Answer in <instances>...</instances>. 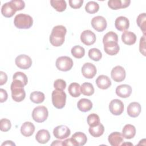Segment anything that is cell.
<instances>
[{
	"instance_id": "6da1fadb",
	"label": "cell",
	"mask_w": 146,
	"mask_h": 146,
	"mask_svg": "<svg viewBox=\"0 0 146 146\" xmlns=\"http://www.w3.org/2000/svg\"><path fill=\"white\" fill-rule=\"evenodd\" d=\"M66 33V27L62 25L54 27L49 38L51 44L55 47L62 46L64 42Z\"/></svg>"
},
{
	"instance_id": "7a4b0ae2",
	"label": "cell",
	"mask_w": 146,
	"mask_h": 146,
	"mask_svg": "<svg viewBox=\"0 0 146 146\" xmlns=\"http://www.w3.org/2000/svg\"><path fill=\"white\" fill-rule=\"evenodd\" d=\"M24 84L19 80H13L11 84V97L16 102H21L24 100L26 92L24 90Z\"/></svg>"
},
{
	"instance_id": "3957f363",
	"label": "cell",
	"mask_w": 146,
	"mask_h": 146,
	"mask_svg": "<svg viewBox=\"0 0 146 146\" xmlns=\"http://www.w3.org/2000/svg\"><path fill=\"white\" fill-rule=\"evenodd\" d=\"M14 23L15 26L18 29H28L32 26L33 19L29 15L20 13L15 17Z\"/></svg>"
},
{
	"instance_id": "277c9868",
	"label": "cell",
	"mask_w": 146,
	"mask_h": 146,
	"mask_svg": "<svg viewBox=\"0 0 146 146\" xmlns=\"http://www.w3.org/2000/svg\"><path fill=\"white\" fill-rule=\"evenodd\" d=\"M52 103L54 106L58 109L63 108L66 104V94L62 90H55L51 94Z\"/></svg>"
},
{
	"instance_id": "5b68a950",
	"label": "cell",
	"mask_w": 146,
	"mask_h": 146,
	"mask_svg": "<svg viewBox=\"0 0 146 146\" xmlns=\"http://www.w3.org/2000/svg\"><path fill=\"white\" fill-rule=\"evenodd\" d=\"M48 112L45 106H38L35 107L32 112L33 120L37 123L44 122L48 117Z\"/></svg>"
},
{
	"instance_id": "8992f818",
	"label": "cell",
	"mask_w": 146,
	"mask_h": 146,
	"mask_svg": "<svg viewBox=\"0 0 146 146\" xmlns=\"http://www.w3.org/2000/svg\"><path fill=\"white\" fill-rule=\"evenodd\" d=\"M73 64L72 59L67 56H62L58 58L55 62L56 68L62 71H68L70 70Z\"/></svg>"
},
{
	"instance_id": "52a82bcc",
	"label": "cell",
	"mask_w": 146,
	"mask_h": 146,
	"mask_svg": "<svg viewBox=\"0 0 146 146\" xmlns=\"http://www.w3.org/2000/svg\"><path fill=\"white\" fill-rule=\"evenodd\" d=\"M17 66L21 69L26 70L32 65V60L30 56L25 54H21L17 56L15 60Z\"/></svg>"
},
{
	"instance_id": "ba28073f",
	"label": "cell",
	"mask_w": 146,
	"mask_h": 146,
	"mask_svg": "<svg viewBox=\"0 0 146 146\" xmlns=\"http://www.w3.org/2000/svg\"><path fill=\"white\" fill-rule=\"evenodd\" d=\"M109 110L112 114L120 115L124 111V104L119 99H113L110 103Z\"/></svg>"
},
{
	"instance_id": "9c48e42d",
	"label": "cell",
	"mask_w": 146,
	"mask_h": 146,
	"mask_svg": "<svg viewBox=\"0 0 146 146\" xmlns=\"http://www.w3.org/2000/svg\"><path fill=\"white\" fill-rule=\"evenodd\" d=\"M92 27L99 32L103 31L107 27V21L102 16H96L91 20Z\"/></svg>"
},
{
	"instance_id": "30bf717a",
	"label": "cell",
	"mask_w": 146,
	"mask_h": 146,
	"mask_svg": "<svg viewBox=\"0 0 146 146\" xmlns=\"http://www.w3.org/2000/svg\"><path fill=\"white\" fill-rule=\"evenodd\" d=\"M111 75L112 79L116 82H121L125 78V71L124 68L120 66H116L112 68Z\"/></svg>"
},
{
	"instance_id": "8fae6325",
	"label": "cell",
	"mask_w": 146,
	"mask_h": 146,
	"mask_svg": "<svg viewBox=\"0 0 146 146\" xmlns=\"http://www.w3.org/2000/svg\"><path fill=\"white\" fill-rule=\"evenodd\" d=\"M71 133L69 128L64 125H60L54 128L53 134L58 139H64L68 137Z\"/></svg>"
},
{
	"instance_id": "7c38bea8",
	"label": "cell",
	"mask_w": 146,
	"mask_h": 146,
	"mask_svg": "<svg viewBox=\"0 0 146 146\" xmlns=\"http://www.w3.org/2000/svg\"><path fill=\"white\" fill-rule=\"evenodd\" d=\"M81 71L83 76L87 79L93 78L97 71L95 66L89 62L86 63L83 65Z\"/></svg>"
},
{
	"instance_id": "4fadbf2b",
	"label": "cell",
	"mask_w": 146,
	"mask_h": 146,
	"mask_svg": "<svg viewBox=\"0 0 146 146\" xmlns=\"http://www.w3.org/2000/svg\"><path fill=\"white\" fill-rule=\"evenodd\" d=\"M96 39L95 34L90 30L83 31L80 35V40L82 43L87 46L93 44Z\"/></svg>"
},
{
	"instance_id": "5bb4252c",
	"label": "cell",
	"mask_w": 146,
	"mask_h": 146,
	"mask_svg": "<svg viewBox=\"0 0 146 146\" xmlns=\"http://www.w3.org/2000/svg\"><path fill=\"white\" fill-rule=\"evenodd\" d=\"M17 10L11 1L4 3L1 8L2 14L6 18H10L14 15Z\"/></svg>"
},
{
	"instance_id": "9a60e30c",
	"label": "cell",
	"mask_w": 146,
	"mask_h": 146,
	"mask_svg": "<svg viewBox=\"0 0 146 146\" xmlns=\"http://www.w3.org/2000/svg\"><path fill=\"white\" fill-rule=\"evenodd\" d=\"M115 26L117 30L125 31L129 28V21L127 18L120 16L116 19L115 21Z\"/></svg>"
},
{
	"instance_id": "2e32d148",
	"label": "cell",
	"mask_w": 146,
	"mask_h": 146,
	"mask_svg": "<svg viewBox=\"0 0 146 146\" xmlns=\"http://www.w3.org/2000/svg\"><path fill=\"white\" fill-rule=\"evenodd\" d=\"M130 3L129 0H110L108 2V6L112 10H117L127 7Z\"/></svg>"
},
{
	"instance_id": "e0dca14e",
	"label": "cell",
	"mask_w": 146,
	"mask_h": 146,
	"mask_svg": "<svg viewBox=\"0 0 146 146\" xmlns=\"http://www.w3.org/2000/svg\"><path fill=\"white\" fill-rule=\"evenodd\" d=\"M132 93V88L128 84H121L116 88V94L117 96L122 98L129 97Z\"/></svg>"
},
{
	"instance_id": "ac0fdd59",
	"label": "cell",
	"mask_w": 146,
	"mask_h": 146,
	"mask_svg": "<svg viewBox=\"0 0 146 146\" xmlns=\"http://www.w3.org/2000/svg\"><path fill=\"white\" fill-rule=\"evenodd\" d=\"M108 140L112 146H119L121 145L124 142L122 135L118 132L111 133L108 136Z\"/></svg>"
},
{
	"instance_id": "d6986e66",
	"label": "cell",
	"mask_w": 146,
	"mask_h": 146,
	"mask_svg": "<svg viewBox=\"0 0 146 146\" xmlns=\"http://www.w3.org/2000/svg\"><path fill=\"white\" fill-rule=\"evenodd\" d=\"M141 107L137 102H132L129 104L127 107V113L132 117H137L141 112Z\"/></svg>"
},
{
	"instance_id": "ffe728a7",
	"label": "cell",
	"mask_w": 146,
	"mask_h": 146,
	"mask_svg": "<svg viewBox=\"0 0 146 146\" xmlns=\"http://www.w3.org/2000/svg\"><path fill=\"white\" fill-rule=\"evenodd\" d=\"M96 84L98 88L102 90H106L111 86V81L107 76L101 75L97 78Z\"/></svg>"
},
{
	"instance_id": "44dd1931",
	"label": "cell",
	"mask_w": 146,
	"mask_h": 146,
	"mask_svg": "<svg viewBox=\"0 0 146 146\" xmlns=\"http://www.w3.org/2000/svg\"><path fill=\"white\" fill-rule=\"evenodd\" d=\"M121 40L125 44L132 45L136 41V36L135 33L131 31H125L121 35Z\"/></svg>"
},
{
	"instance_id": "7402d4cb",
	"label": "cell",
	"mask_w": 146,
	"mask_h": 146,
	"mask_svg": "<svg viewBox=\"0 0 146 146\" xmlns=\"http://www.w3.org/2000/svg\"><path fill=\"white\" fill-rule=\"evenodd\" d=\"M35 131L34 125L30 122L26 121L22 125L21 127V132L22 135L26 137H29L31 136Z\"/></svg>"
},
{
	"instance_id": "603a6c76",
	"label": "cell",
	"mask_w": 146,
	"mask_h": 146,
	"mask_svg": "<svg viewBox=\"0 0 146 146\" xmlns=\"http://www.w3.org/2000/svg\"><path fill=\"white\" fill-rule=\"evenodd\" d=\"M50 134L49 132L44 129L38 131L35 135L36 140L40 144H46L50 139Z\"/></svg>"
},
{
	"instance_id": "cb8c5ba5",
	"label": "cell",
	"mask_w": 146,
	"mask_h": 146,
	"mask_svg": "<svg viewBox=\"0 0 146 146\" xmlns=\"http://www.w3.org/2000/svg\"><path fill=\"white\" fill-rule=\"evenodd\" d=\"M120 50L119 46L117 43L110 42L104 44V51L110 55H116Z\"/></svg>"
},
{
	"instance_id": "d4e9b609",
	"label": "cell",
	"mask_w": 146,
	"mask_h": 146,
	"mask_svg": "<svg viewBox=\"0 0 146 146\" xmlns=\"http://www.w3.org/2000/svg\"><path fill=\"white\" fill-rule=\"evenodd\" d=\"M136 135V128L132 124H126L123 128L122 136L126 139H131Z\"/></svg>"
},
{
	"instance_id": "484cf974",
	"label": "cell",
	"mask_w": 146,
	"mask_h": 146,
	"mask_svg": "<svg viewBox=\"0 0 146 146\" xmlns=\"http://www.w3.org/2000/svg\"><path fill=\"white\" fill-rule=\"evenodd\" d=\"M78 108L82 112H87L92 108V103L88 99L83 98L79 100L77 104Z\"/></svg>"
},
{
	"instance_id": "4316f807",
	"label": "cell",
	"mask_w": 146,
	"mask_h": 146,
	"mask_svg": "<svg viewBox=\"0 0 146 146\" xmlns=\"http://www.w3.org/2000/svg\"><path fill=\"white\" fill-rule=\"evenodd\" d=\"M88 131L90 135H91V136L93 137H98L103 134L104 131V127L102 124L100 123L96 126L90 127Z\"/></svg>"
},
{
	"instance_id": "83f0119b",
	"label": "cell",
	"mask_w": 146,
	"mask_h": 146,
	"mask_svg": "<svg viewBox=\"0 0 146 146\" xmlns=\"http://www.w3.org/2000/svg\"><path fill=\"white\" fill-rule=\"evenodd\" d=\"M71 137L74 139L78 145L79 146L84 145L87 141V137L86 135L81 132H77L75 133L72 135Z\"/></svg>"
},
{
	"instance_id": "f1b7e54d",
	"label": "cell",
	"mask_w": 146,
	"mask_h": 146,
	"mask_svg": "<svg viewBox=\"0 0 146 146\" xmlns=\"http://www.w3.org/2000/svg\"><path fill=\"white\" fill-rule=\"evenodd\" d=\"M68 91L70 95L74 98L79 97L81 94L80 86L77 83H71L68 86Z\"/></svg>"
},
{
	"instance_id": "f546056e",
	"label": "cell",
	"mask_w": 146,
	"mask_h": 146,
	"mask_svg": "<svg viewBox=\"0 0 146 146\" xmlns=\"http://www.w3.org/2000/svg\"><path fill=\"white\" fill-rule=\"evenodd\" d=\"M30 99L32 102L36 104H39L44 100L45 96L42 92L34 91L31 93Z\"/></svg>"
},
{
	"instance_id": "4dcf8cb0",
	"label": "cell",
	"mask_w": 146,
	"mask_h": 146,
	"mask_svg": "<svg viewBox=\"0 0 146 146\" xmlns=\"http://www.w3.org/2000/svg\"><path fill=\"white\" fill-rule=\"evenodd\" d=\"M81 93L86 96H91L94 93V88L90 83H83L80 87Z\"/></svg>"
},
{
	"instance_id": "1f68e13d",
	"label": "cell",
	"mask_w": 146,
	"mask_h": 146,
	"mask_svg": "<svg viewBox=\"0 0 146 146\" xmlns=\"http://www.w3.org/2000/svg\"><path fill=\"white\" fill-rule=\"evenodd\" d=\"M50 3L52 7H53L57 11L62 12L64 11L67 7V4L64 0H51L50 1Z\"/></svg>"
},
{
	"instance_id": "d6a6232c",
	"label": "cell",
	"mask_w": 146,
	"mask_h": 146,
	"mask_svg": "<svg viewBox=\"0 0 146 146\" xmlns=\"http://www.w3.org/2000/svg\"><path fill=\"white\" fill-rule=\"evenodd\" d=\"M71 52L72 56L78 59L82 58V57L84 56L85 54L84 48L79 45H76L74 46L71 48Z\"/></svg>"
},
{
	"instance_id": "836d02e7",
	"label": "cell",
	"mask_w": 146,
	"mask_h": 146,
	"mask_svg": "<svg viewBox=\"0 0 146 146\" xmlns=\"http://www.w3.org/2000/svg\"><path fill=\"white\" fill-rule=\"evenodd\" d=\"M146 15L145 13H142L138 15L137 18V24L140 29L141 30L143 34L145 35V31H146Z\"/></svg>"
},
{
	"instance_id": "e575fe53",
	"label": "cell",
	"mask_w": 146,
	"mask_h": 146,
	"mask_svg": "<svg viewBox=\"0 0 146 146\" xmlns=\"http://www.w3.org/2000/svg\"><path fill=\"white\" fill-rule=\"evenodd\" d=\"M99 9V4L95 1H90L88 2L86 6L85 10L87 13L89 14H94L98 11Z\"/></svg>"
},
{
	"instance_id": "d590c367",
	"label": "cell",
	"mask_w": 146,
	"mask_h": 146,
	"mask_svg": "<svg viewBox=\"0 0 146 146\" xmlns=\"http://www.w3.org/2000/svg\"><path fill=\"white\" fill-rule=\"evenodd\" d=\"M117 42H118V36L113 31H110L107 33L106 34H105V35L103 38V44L110 43V42L117 43Z\"/></svg>"
},
{
	"instance_id": "8d00e7d4",
	"label": "cell",
	"mask_w": 146,
	"mask_h": 146,
	"mask_svg": "<svg viewBox=\"0 0 146 146\" xmlns=\"http://www.w3.org/2000/svg\"><path fill=\"white\" fill-rule=\"evenodd\" d=\"M88 56L94 61H99L102 59V54L99 49L92 48L88 51Z\"/></svg>"
},
{
	"instance_id": "74e56055",
	"label": "cell",
	"mask_w": 146,
	"mask_h": 146,
	"mask_svg": "<svg viewBox=\"0 0 146 146\" xmlns=\"http://www.w3.org/2000/svg\"><path fill=\"white\" fill-rule=\"evenodd\" d=\"M87 121L90 127H95L100 123L99 116L96 113L89 115L87 118Z\"/></svg>"
},
{
	"instance_id": "f35d334b",
	"label": "cell",
	"mask_w": 146,
	"mask_h": 146,
	"mask_svg": "<svg viewBox=\"0 0 146 146\" xmlns=\"http://www.w3.org/2000/svg\"><path fill=\"white\" fill-rule=\"evenodd\" d=\"M13 80H18L21 81L24 86L27 85L28 82L27 77L26 74H25L22 72H16L13 76Z\"/></svg>"
},
{
	"instance_id": "ab89813d",
	"label": "cell",
	"mask_w": 146,
	"mask_h": 146,
	"mask_svg": "<svg viewBox=\"0 0 146 146\" xmlns=\"http://www.w3.org/2000/svg\"><path fill=\"white\" fill-rule=\"evenodd\" d=\"M11 124L10 121L6 118L2 119L0 121V129L3 132H7L11 128Z\"/></svg>"
},
{
	"instance_id": "60d3db41",
	"label": "cell",
	"mask_w": 146,
	"mask_h": 146,
	"mask_svg": "<svg viewBox=\"0 0 146 146\" xmlns=\"http://www.w3.org/2000/svg\"><path fill=\"white\" fill-rule=\"evenodd\" d=\"M66 83L62 79H58L54 83V87L55 88V90L63 91V90L66 88Z\"/></svg>"
},
{
	"instance_id": "b9f144b4",
	"label": "cell",
	"mask_w": 146,
	"mask_h": 146,
	"mask_svg": "<svg viewBox=\"0 0 146 146\" xmlns=\"http://www.w3.org/2000/svg\"><path fill=\"white\" fill-rule=\"evenodd\" d=\"M11 1L15 6L17 11L22 10L25 7V2L22 0H12Z\"/></svg>"
},
{
	"instance_id": "7bdbcfd3",
	"label": "cell",
	"mask_w": 146,
	"mask_h": 146,
	"mask_svg": "<svg viewBox=\"0 0 146 146\" xmlns=\"http://www.w3.org/2000/svg\"><path fill=\"white\" fill-rule=\"evenodd\" d=\"M71 7L76 9L80 8L83 3V0H70L68 1Z\"/></svg>"
},
{
	"instance_id": "ee69618b",
	"label": "cell",
	"mask_w": 146,
	"mask_h": 146,
	"mask_svg": "<svg viewBox=\"0 0 146 146\" xmlns=\"http://www.w3.org/2000/svg\"><path fill=\"white\" fill-rule=\"evenodd\" d=\"M139 50L144 56H145V35H144L140 38L139 43Z\"/></svg>"
},
{
	"instance_id": "f6af8a7d",
	"label": "cell",
	"mask_w": 146,
	"mask_h": 146,
	"mask_svg": "<svg viewBox=\"0 0 146 146\" xmlns=\"http://www.w3.org/2000/svg\"><path fill=\"white\" fill-rule=\"evenodd\" d=\"M62 145H64V146H69V145H71V146H78L77 143H76V141L74 140V139L72 137L71 138H68L66 139L65 140H64L63 141H62Z\"/></svg>"
},
{
	"instance_id": "bcb514c9",
	"label": "cell",
	"mask_w": 146,
	"mask_h": 146,
	"mask_svg": "<svg viewBox=\"0 0 146 146\" xmlns=\"http://www.w3.org/2000/svg\"><path fill=\"white\" fill-rule=\"evenodd\" d=\"M8 97L7 93L6 90L4 89L1 88L0 89V102L3 103L6 101Z\"/></svg>"
},
{
	"instance_id": "7dc6e473",
	"label": "cell",
	"mask_w": 146,
	"mask_h": 146,
	"mask_svg": "<svg viewBox=\"0 0 146 146\" xmlns=\"http://www.w3.org/2000/svg\"><path fill=\"white\" fill-rule=\"evenodd\" d=\"M7 80V76L6 74L3 71H0V86H2L6 83Z\"/></svg>"
},
{
	"instance_id": "c3c4849f",
	"label": "cell",
	"mask_w": 146,
	"mask_h": 146,
	"mask_svg": "<svg viewBox=\"0 0 146 146\" xmlns=\"http://www.w3.org/2000/svg\"><path fill=\"white\" fill-rule=\"evenodd\" d=\"M2 145H15V144L12 141L7 140L2 144Z\"/></svg>"
},
{
	"instance_id": "681fc988",
	"label": "cell",
	"mask_w": 146,
	"mask_h": 146,
	"mask_svg": "<svg viewBox=\"0 0 146 146\" xmlns=\"http://www.w3.org/2000/svg\"><path fill=\"white\" fill-rule=\"evenodd\" d=\"M51 145H62V141L60 140H55L51 144Z\"/></svg>"
}]
</instances>
